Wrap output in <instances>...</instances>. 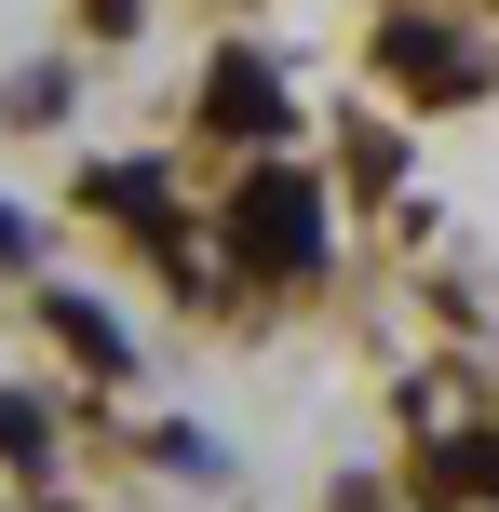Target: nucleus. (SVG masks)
<instances>
[{"label": "nucleus", "mask_w": 499, "mask_h": 512, "mask_svg": "<svg viewBox=\"0 0 499 512\" xmlns=\"http://www.w3.org/2000/svg\"><path fill=\"white\" fill-rule=\"evenodd\" d=\"M419 486H432V499H499V432H446V445L419 459Z\"/></svg>", "instance_id": "20e7f679"}, {"label": "nucleus", "mask_w": 499, "mask_h": 512, "mask_svg": "<svg viewBox=\"0 0 499 512\" xmlns=\"http://www.w3.org/2000/svg\"><path fill=\"white\" fill-rule=\"evenodd\" d=\"M81 14H95V27H135V0H81Z\"/></svg>", "instance_id": "0eeeda50"}, {"label": "nucleus", "mask_w": 499, "mask_h": 512, "mask_svg": "<svg viewBox=\"0 0 499 512\" xmlns=\"http://www.w3.org/2000/svg\"><path fill=\"white\" fill-rule=\"evenodd\" d=\"M392 81H419V95H473L486 54H473V41H446V27H392Z\"/></svg>", "instance_id": "7ed1b4c3"}, {"label": "nucleus", "mask_w": 499, "mask_h": 512, "mask_svg": "<svg viewBox=\"0 0 499 512\" xmlns=\"http://www.w3.org/2000/svg\"><path fill=\"white\" fill-rule=\"evenodd\" d=\"M230 256L243 270H270V283H297L324 256V203H311V176H243V203H230Z\"/></svg>", "instance_id": "f257e3e1"}, {"label": "nucleus", "mask_w": 499, "mask_h": 512, "mask_svg": "<svg viewBox=\"0 0 499 512\" xmlns=\"http://www.w3.org/2000/svg\"><path fill=\"white\" fill-rule=\"evenodd\" d=\"M54 324H68V351H81V364H122V324H108L95 297H54Z\"/></svg>", "instance_id": "423d86ee"}, {"label": "nucleus", "mask_w": 499, "mask_h": 512, "mask_svg": "<svg viewBox=\"0 0 499 512\" xmlns=\"http://www.w3.org/2000/svg\"><path fill=\"white\" fill-rule=\"evenodd\" d=\"M95 203L122 216L135 243H162V256H176V216H162V176H149V162H108V176H95Z\"/></svg>", "instance_id": "39448f33"}, {"label": "nucleus", "mask_w": 499, "mask_h": 512, "mask_svg": "<svg viewBox=\"0 0 499 512\" xmlns=\"http://www.w3.org/2000/svg\"><path fill=\"white\" fill-rule=\"evenodd\" d=\"M203 122H216V135H284L297 108H284V81H270L257 54H230V68L203 81Z\"/></svg>", "instance_id": "f03ea898"}]
</instances>
